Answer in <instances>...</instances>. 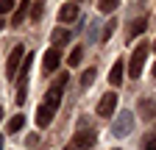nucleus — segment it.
I'll use <instances>...</instances> for the list:
<instances>
[{"label": "nucleus", "mask_w": 156, "mask_h": 150, "mask_svg": "<svg viewBox=\"0 0 156 150\" xmlns=\"http://www.w3.org/2000/svg\"><path fill=\"white\" fill-rule=\"evenodd\" d=\"M114 28H117V22H114V20H109V22H106V28H103V36H101V42H109V39H112Z\"/></svg>", "instance_id": "obj_19"}, {"label": "nucleus", "mask_w": 156, "mask_h": 150, "mask_svg": "<svg viewBox=\"0 0 156 150\" xmlns=\"http://www.w3.org/2000/svg\"><path fill=\"white\" fill-rule=\"evenodd\" d=\"M58 64H62V50H58V47L53 45V47H48V50H45V61H42V70H45L48 75H53V72L58 70Z\"/></svg>", "instance_id": "obj_5"}, {"label": "nucleus", "mask_w": 156, "mask_h": 150, "mask_svg": "<svg viewBox=\"0 0 156 150\" xmlns=\"http://www.w3.org/2000/svg\"><path fill=\"white\" fill-rule=\"evenodd\" d=\"M23 125H25V117H23V114H14V117L9 120V128H6V131H9V134H17V131H23Z\"/></svg>", "instance_id": "obj_15"}, {"label": "nucleus", "mask_w": 156, "mask_h": 150, "mask_svg": "<svg viewBox=\"0 0 156 150\" xmlns=\"http://www.w3.org/2000/svg\"><path fill=\"white\" fill-rule=\"evenodd\" d=\"M114 108H117V95H114V92L101 95V100H98V106H95L98 117H103V120H109V117L114 114Z\"/></svg>", "instance_id": "obj_3"}, {"label": "nucleus", "mask_w": 156, "mask_h": 150, "mask_svg": "<svg viewBox=\"0 0 156 150\" xmlns=\"http://www.w3.org/2000/svg\"><path fill=\"white\" fill-rule=\"evenodd\" d=\"M153 75H156V64H153Z\"/></svg>", "instance_id": "obj_24"}, {"label": "nucleus", "mask_w": 156, "mask_h": 150, "mask_svg": "<svg viewBox=\"0 0 156 150\" xmlns=\"http://www.w3.org/2000/svg\"><path fill=\"white\" fill-rule=\"evenodd\" d=\"M131 128H134V117H131V111H123V114L114 120L112 134H114V136H126V134H131Z\"/></svg>", "instance_id": "obj_6"}, {"label": "nucleus", "mask_w": 156, "mask_h": 150, "mask_svg": "<svg viewBox=\"0 0 156 150\" xmlns=\"http://www.w3.org/2000/svg\"><path fill=\"white\" fill-rule=\"evenodd\" d=\"M95 75H98V70H95V67L84 70V75H81V86H84V89H87V86H92V81H95Z\"/></svg>", "instance_id": "obj_16"}, {"label": "nucleus", "mask_w": 156, "mask_h": 150, "mask_svg": "<svg viewBox=\"0 0 156 150\" xmlns=\"http://www.w3.org/2000/svg\"><path fill=\"white\" fill-rule=\"evenodd\" d=\"M53 114H56V111H53L50 106L42 103V106L36 108V125H39V128H48V125L53 122Z\"/></svg>", "instance_id": "obj_8"}, {"label": "nucleus", "mask_w": 156, "mask_h": 150, "mask_svg": "<svg viewBox=\"0 0 156 150\" xmlns=\"http://www.w3.org/2000/svg\"><path fill=\"white\" fill-rule=\"evenodd\" d=\"M148 53H151V45H148V42H140V45L134 47L131 61H128V75H131V78H140V75H142V67H145Z\"/></svg>", "instance_id": "obj_1"}, {"label": "nucleus", "mask_w": 156, "mask_h": 150, "mask_svg": "<svg viewBox=\"0 0 156 150\" xmlns=\"http://www.w3.org/2000/svg\"><path fill=\"white\" fill-rule=\"evenodd\" d=\"M58 20H62V22H73V20H78V3H64L62 11H58Z\"/></svg>", "instance_id": "obj_11"}, {"label": "nucleus", "mask_w": 156, "mask_h": 150, "mask_svg": "<svg viewBox=\"0 0 156 150\" xmlns=\"http://www.w3.org/2000/svg\"><path fill=\"white\" fill-rule=\"evenodd\" d=\"M45 106H50L53 111L62 106V86H50V89H48V95H45Z\"/></svg>", "instance_id": "obj_10"}, {"label": "nucleus", "mask_w": 156, "mask_h": 150, "mask_svg": "<svg viewBox=\"0 0 156 150\" xmlns=\"http://www.w3.org/2000/svg\"><path fill=\"white\" fill-rule=\"evenodd\" d=\"M28 9H31V0H23V3L14 9V14H11V25H14V28L23 25V20L28 17Z\"/></svg>", "instance_id": "obj_9"}, {"label": "nucleus", "mask_w": 156, "mask_h": 150, "mask_svg": "<svg viewBox=\"0 0 156 150\" xmlns=\"http://www.w3.org/2000/svg\"><path fill=\"white\" fill-rule=\"evenodd\" d=\"M81 59H84V47L78 45V47H73V50H70V56H67V64H70V67H78V64H81Z\"/></svg>", "instance_id": "obj_14"}, {"label": "nucleus", "mask_w": 156, "mask_h": 150, "mask_svg": "<svg viewBox=\"0 0 156 150\" xmlns=\"http://www.w3.org/2000/svg\"><path fill=\"white\" fill-rule=\"evenodd\" d=\"M92 145H95V131L87 128V131H78V134L73 136V142H70L64 150H87V147H92Z\"/></svg>", "instance_id": "obj_4"}, {"label": "nucleus", "mask_w": 156, "mask_h": 150, "mask_svg": "<svg viewBox=\"0 0 156 150\" xmlns=\"http://www.w3.org/2000/svg\"><path fill=\"white\" fill-rule=\"evenodd\" d=\"M0 120H3V108H0Z\"/></svg>", "instance_id": "obj_22"}, {"label": "nucleus", "mask_w": 156, "mask_h": 150, "mask_svg": "<svg viewBox=\"0 0 156 150\" xmlns=\"http://www.w3.org/2000/svg\"><path fill=\"white\" fill-rule=\"evenodd\" d=\"M0 31H3V20H0Z\"/></svg>", "instance_id": "obj_23"}, {"label": "nucleus", "mask_w": 156, "mask_h": 150, "mask_svg": "<svg viewBox=\"0 0 156 150\" xmlns=\"http://www.w3.org/2000/svg\"><path fill=\"white\" fill-rule=\"evenodd\" d=\"M142 150H156V134H151V136L145 139V145H142Z\"/></svg>", "instance_id": "obj_21"}, {"label": "nucleus", "mask_w": 156, "mask_h": 150, "mask_svg": "<svg viewBox=\"0 0 156 150\" xmlns=\"http://www.w3.org/2000/svg\"><path fill=\"white\" fill-rule=\"evenodd\" d=\"M153 50H156V42H153Z\"/></svg>", "instance_id": "obj_25"}, {"label": "nucleus", "mask_w": 156, "mask_h": 150, "mask_svg": "<svg viewBox=\"0 0 156 150\" xmlns=\"http://www.w3.org/2000/svg\"><path fill=\"white\" fill-rule=\"evenodd\" d=\"M140 108H142V114H145V117H153V114H156V103H153V100H142Z\"/></svg>", "instance_id": "obj_18"}, {"label": "nucleus", "mask_w": 156, "mask_h": 150, "mask_svg": "<svg viewBox=\"0 0 156 150\" xmlns=\"http://www.w3.org/2000/svg\"><path fill=\"white\" fill-rule=\"evenodd\" d=\"M117 6H120V0H98V9H101V11H106V14H112Z\"/></svg>", "instance_id": "obj_17"}, {"label": "nucleus", "mask_w": 156, "mask_h": 150, "mask_svg": "<svg viewBox=\"0 0 156 150\" xmlns=\"http://www.w3.org/2000/svg\"><path fill=\"white\" fill-rule=\"evenodd\" d=\"M23 59H25V47H23V45H17V47L11 50V56H9V61H6V75H9V81L20 75V67H23Z\"/></svg>", "instance_id": "obj_2"}, {"label": "nucleus", "mask_w": 156, "mask_h": 150, "mask_svg": "<svg viewBox=\"0 0 156 150\" xmlns=\"http://www.w3.org/2000/svg\"><path fill=\"white\" fill-rule=\"evenodd\" d=\"M148 28V20H145V17H140V20H134L131 22V28H128V39H136V36H140L142 31Z\"/></svg>", "instance_id": "obj_12"}, {"label": "nucleus", "mask_w": 156, "mask_h": 150, "mask_svg": "<svg viewBox=\"0 0 156 150\" xmlns=\"http://www.w3.org/2000/svg\"><path fill=\"white\" fill-rule=\"evenodd\" d=\"M11 9H17V3H14V0H0V14H9Z\"/></svg>", "instance_id": "obj_20"}, {"label": "nucleus", "mask_w": 156, "mask_h": 150, "mask_svg": "<svg viewBox=\"0 0 156 150\" xmlns=\"http://www.w3.org/2000/svg\"><path fill=\"white\" fill-rule=\"evenodd\" d=\"M126 70H128V67L123 64V59H117V61H114V67H112V72H109V84H112V86H120V84H123Z\"/></svg>", "instance_id": "obj_7"}, {"label": "nucleus", "mask_w": 156, "mask_h": 150, "mask_svg": "<svg viewBox=\"0 0 156 150\" xmlns=\"http://www.w3.org/2000/svg\"><path fill=\"white\" fill-rule=\"evenodd\" d=\"M67 42H70V31H67V28L53 31V45H56V47H62V45H67Z\"/></svg>", "instance_id": "obj_13"}]
</instances>
